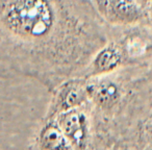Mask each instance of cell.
Here are the masks:
<instances>
[{"instance_id": "1", "label": "cell", "mask_w": 152, "mask_h": 150, "mask_svg": "<svg viewBox=\"0 0 152 150\" xmlns=\"http://www.w3.org/2000/svg\"><path fill=\"white\" fill-rule=\"evenodd\" d=\"M116 29L92 0H0V75L31 77L51 92L81 77Z\"/></svg>"}, {"instance_id": "2", "label": "cell", "mask_w": 152, "mask_h": 150, "mask_svg": "<svg viewBox=\"0 0 152 150\" xmlns=\"http://www.w3.org/2000/svg\"><path fill=\"white\" fill-rule=\"evenodd\" d=\"M114 39L120 46L126 67L145 65L152 59V28L145 22L117 27Z\"/></svg>"}, {"instance_id": "3", "label": "cell", "mask_w": 152, "mask_h": 150, "mask_svg": "<svg viewBox=\"0 0 152 150\" xmlns=\"http://www.w3.org/2000/svg\"><path fill=\"white\" fill-rule=\"evenodd\" d=\"M51 94V100L44 120L54 119L63 113L90 103L88 79L83 77L66 79L54 88Z\"/></svg>"}, {"instance_id": "4", "label": "cell", "mask_w": 152, "mask_h": 150, "mask_svg": "<svg viewBox=\"0 0 152 150\" xmlns=\"http://www.w3.org/2000/svg\"><path fill=\"white\" fill-rule=\"evenodd\" d=\"M101 18L113 27L146 22L145 5L140 0H92Z\"/></svg>"}, {"instance_id": "5", "label": "cell", "mask_w": 152, "mask_h": 150, "mask_svg": "<svg viewBox=\"0 0 152 150\" xmlns=\"http://www.w3.org/2000/svg\"><path fill=\"white\" fill-rule=\"evenodd\" d=\"M87 106L88 104L74 108L54 118L74 150H91L93 145L91 119L86 110Z\"/></svg>"}, {"instance_id": "6", "label": "cell", "mask_w": 152, "mask_h": 150, "mask_svg": "<svg viewBox=\"0 0 152 150\" xmlns=\"http://www.w3.org/2000/svg\"><path fill=\"white\" fill-rule=\"evenodd\" d=\"M90 102L100 112L110 113L119 105L125 97L126 89L114 73L88 78Z\"/></svg>"}, {"instance_id": "7", "label": "cell", "mask_w": 152, "mask_h": 150, "mask_svg": "<svg viewBox=\"0 0 152 150\" xmlns=\"http://www.w3.org/2000/svg\"><path fill=\"white\" fill-rule=\"evenodd\" d=\"M125 59L118 42L114 38L94 54L93 59L81 74L83 78L103 76L125 68Z\"/></svg>"}, {"instance_id": "8", "label": "cell", "mask_w": 152, "mask_h": 150, "mask_svg": "<svg viewBox=\"0 0 152 150\" xmlns=\"http://www.w3.org/2000/svg\"><path fill=\"white\" fill-rule=\"evenodd\" d=\"M38 150H74L54 119L44 120L36 139Z\"/></svg>"}, {"instance_id": "9", "label": "cell", "mask_w": 152, "mask_h": 150, "mask_svg": "<svg viewBox=\"0 0 152 150\" xmlns=\"http://www.w3.org/2000/svg\"><path fill=\"white\" fill-rule=\"evenodd\" d=\"M146 23L152 28V0H148L145 4Z\"/></svg>"}, {"instance_id": "10", "label": "cell", "mask_w": 152, "mask_h": 150, "mask_svg": "<svg viewBox=\"0 0 152 150\" xmlns=\"http://www.w3.org/2000/svg\"><path fill=\"white\" fill-rule=\"evenodd\" d=\"M148 100H149V105H150V108L152 110V86L149 90V96H148Z\"/></svg>"}, {"instance_id": "11", "label": "cell", "mask_w": 152, "mask_h": 150, "mask_svg": "<svg viewBox=\"0 0 152 150\" xmlns=\"http://www.w3.org/2000/svg\"><path fill=\"white\" fill-rule=\"evenodd\" d=\"M140 1H141V2H142V3H143V4H144V5H145V4H146V2H147L148 0H140Z\"/></svg>"}, {"instance_id": "12", "label": "cell", "mask_w": 152, "mask_h": 150, "mask_svg": "<svg viewBox=\"0 0 152 150\" xmlns=\"http://www.w3.org/2000/svg\"><path fill=\"white\" fill-rule=\"evenodd\" d=\"M0 78H2V77H1V75H0Z\"/></svg>"}]
</instances>
